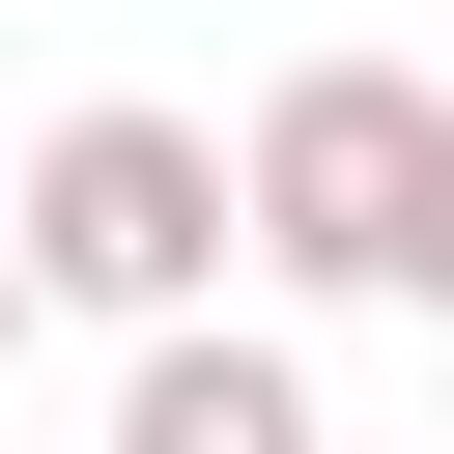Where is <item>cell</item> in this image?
Wrapping results in <instances>:
<instances>
[{"mask_svg": "<svg viewBox=\"0 0 454 454\" xmlns=\"http://www.w3.org/2000/svg\"><path fill=\"white\" fill-rule=\"evenodd\" d=\"M0 255H28V312L170 340V312H227V142L199 114H57L28 199H0Z\"/></svg>", "mask_w": 454, "mask_h": 454, "instance_id": "1", "label": "cell"}, {"mask_svg": "<svg viewBox=\"0 0 454 454\" xmlns=\"http://www.w3.org/2000/svg\"><path fill=\"white\" fill-rule=\"evenodd\" d=\"M426 114H454V85H397V57H312V85H255V142H227V255H255V284H369V312H397Z\"/></svg>", "mask_w": 454, "mask_h": 454, "instance_id": "2", "label": "cell"}, {"mask_svg": "<svg viewBox=\"0 0 454 454\" xmlns=\"http://www.w3.org/2000/svg\"><path fill=\"white\" fill-rule=\"evenodd\" d=\"M114 454H340V426H312V369H284L255 312H170V340L114 369Z\"/></svg>", "mask_w": 454, "mask_h": 454, "instance_id": "3", "label": "cell"}, {"mask_svg": "<svg viewBox=\"0 0 454 454\" xmlns=\"http://www.w3.org/2000/svg\"><path fill=\"white\" fill-rule=\"evenodd\" d=\"M397 312H454V114H426V199H397Z\"/></svg>", "mask_w": 454, "mask_h": 454, "instance_id": "4", "label": "cell"}, {"mask_svg": "<svg viewBox=\"0 0 454 454\" xmlns=\"http://www.w3.org/2000/svg\"><path fill=\"white\" fill-rule=\"evenodd\" d=\"M0 340H28V255H0Z\"/></svg>", "mask_w": 454, "mask_h": 454, "instance_id": "5", "label": "cell"}]
</instances>
